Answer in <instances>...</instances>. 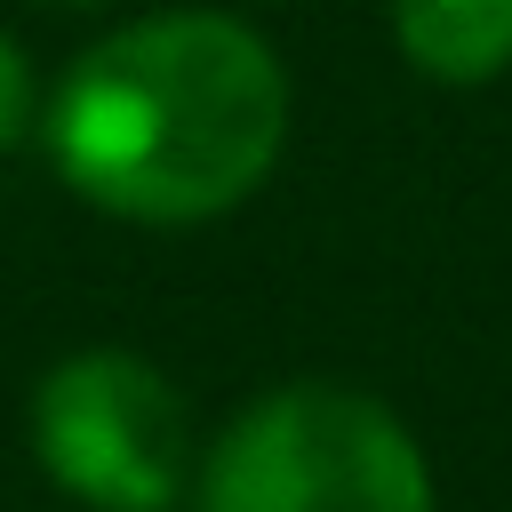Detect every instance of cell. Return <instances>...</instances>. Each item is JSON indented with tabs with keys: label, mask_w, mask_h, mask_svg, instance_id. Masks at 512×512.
<instances>
[{
	"label": "cell",
	"mask_w": 512,
	"mask_h": 512,
	"mask_svg": "<svg viewBox=\"0 0 512 512\" xmlns=\"http://www.w3.org/2000/svg\"><path fill=\"white\" fill-rule=\"evenodd\" d=\"M24 136H40V80H32V56L0 32V160Z\"/></svg>",
	"instance_id": "obj_5"
},
{
	"label": "cell",
	"mask_w": 512,
	"mask_h": 512,
	"mask_svg": "<svg viewBox=\"0 0 512 512\" xmlns=\"http://www.w3.org/2000/svg\"><path fill=\"white\" fill-rule=\"evenodd\" d=\"M32 456L88 512H168L192 488V408L128 344L64 352L32 392Z\"/></svg>",
	"instance_id": "obj_3"
},
{
	"label": "cell",
	"mask_w": 512,
	"mask_h": 512,
	"mask_svg": "<svg viewBox=\"0 0 512 512\" xmlns=\"http://www.w3.org/2000/svg\"><path fill=\"white\" fill-rule=\"evenodd\" d=\"M200 512H440L424 440L352 384L256 392L192 464Z\"/></svg>",
	"instance_id": "obj_2"
},
{
	"label": "cell",
	"mask_w": 512,
	"mask_h": 512,
	"mask_svg": "<svg viewBox=\"0 0 512 512\" xmlns=\"http://www.w3.org/2000/svg\"><path fill=\"white\" fill-rule=\"evenodd\" d=\"M56 176L120 224H208L288 152V72L224 8H160L104 32L40 96Z\"/></svg>",
	"instance_id": "obj_1"
},
{
	"label": "cell",
	"mask_w": 512,
	"mask_h": 512,
	"mask_svg": "<svg viewBox=\"0 0 512 512\" xmlns=\"http://www.w3.org/2000/svg\"><path fill=\"white\" fill-rule=\"evenodd\" d=\"M48 8H88V0H48Z\"/></svg>",
	"instance_id": "obj_6"
},
{
	"label": "cell",
	"mask_w": 512,
	"mask_h": 512,
	"mask_svg": "<svg viewBox=\"0 0 512 512\" xmlns=\"http://www.w3.org/2000/svg\"><path fill=\"white\" fill-rule=\"evenodd\" d=\"M400 56L440 88H480L512 72V0H392Z\"/></svg>",
	"instance_id": "obj_4"
}]
</instances>
